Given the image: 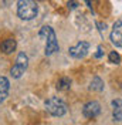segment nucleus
I'll list each match as a JSON object with an SVG mask.
<instances>
[{
	"instance_id": "0eeeda50",
	"label": "nucleus",
	"mask_w": 122,
	"mask_h": 125,
	"mask_svg": "<svg viewBox=\"0 0 122 125\" xmlns=\"http://www.w3.org/2000/svg\"><path fill=\"white\" fill-rule=\"evenodd\" d=\"M109 39L112 41V44L116 47H122V20H118L112 27Z\"/></svg>"
},
{
	"instance_id": "f257e3e1",
	"label": "nucleus",
	"mask_w": 122,
	"mask_h": 125,
	"mask_svg": "<svg viewBox=\"0 0 122 125\" xmlns=\"http://www.w3.org/2000/svg\"><path fill=\"white\" fill-rule=\"evenodd\" d=\"M37 6L33 0H19L17 1V16L21 20H33L37 16Z\"/></svg>"
},
{
	"instance_id": "6e6552de",
	"label": "nucleus",
	"mask_w": 122,
	"mask_h": 125,
	"mask_svg": "<svg viewBox=\"0 0 122 125\" xmlns=\"http://www.w3.org/2000/svg\"><path fill=\"white\" fill-rule=\"evenodd\" d=\"M112 117H114V121H118V122L122 121V100L119 98L112 101Z\"/></svg>"
},
{
	"instance_id": "423d86ee",
	"label": "nucleus",
	"mask_w": 122,
	"mask_h": 125,
	"mask_svg": "<svg viewBox=\"0 0 122 125\" xmlns=\"http://www.w3.org/2000/svg\"><path fill=\"white\" fill-rule=\"evenodd\" d=\"M82 114L85 118H95L101 114V104L98 101H90L87 102L82 108Z\"/></svg>"
},
{
	"instance_id": "f8f14e48",
	"label": "nucleus",
	"mask_w": 122,
	"mask_h": 125,
	"mask_svg": "<svg viewBox=\"0 0 122 125\" xmlns=\"http://www.w3.org/2000/svg\"><path fill=\"white\" fill-rule=\"evenodd\" d=\"M104 81L101 80L99 77H94L91 81V85H90V88H91L92 91H104Z\"/></svg>"
},
{
	"instance_id": "2eb2a0df",
	"label": "nucleus",
	"mask_w": 122,
	"mask_h": 125,
	"mask_svg": "<svg viewBox=\"0 0 122 125\" xmlns=\"http://www.w3.org/2000/svg\"><path fill=\"white\" fill-rule=\"evenodd\" d=\"M102 54H104V48L99 46L98 47V51H97V54H95V57H97V58H101V57H102Z\"/></svg>"
},
{
	"instance_id": "1a4fd4ad",
	"label": "nucleus",
	"mask_w": 122,
	"mask_h": 125,
	"mask_svg": "<svg viewBox=\"0 0 122 125\" xmlns=\"http://www.w3.org/2000/svg\"><path fill=\"white\" fill-rule=\"evenodd\" d=\"M9 90H10V83L6 77L0 75V104L7 98L9 95Z\"/></svg>"
},
{
	"instance_id": "7ed1b4c3",
	"label": "nucleus",
	"mask_w": 122,
	"mask_h": 125,
	"mask_svg": "<svg viewBox=\"0 0 122 125\" xmlns=\"http://www.w3.org/2000/svg\"><path fill=\"white\" fill-rule=\"evenodd\" d=\"M27 65H29V57L24 53H20L17 55V60H16V64L11 67L10 70V74L13 78H20L24 74V71L27 70Z\"/></svg>"
},
{
	"instance_id": "39448f33",
	"label": "nucleus",
	"mask_w": 122,
	"mask_h": 125,
	"mask_svg": "<svg viewBox=\"0 0 122 125\" xmlns=\"http://www.w3.org/2000/svg\"><path fill=\"white\" fill-rule=\"evenodd\" d=\"M46 55H51L54 54L55 51H58L60 50V46H58V41H57V37H55V33L54 30L50 27V30H48V34L46 36Z\"/></svg>"
},
{
	"instance_id": "9b49d317",
	"label": "nucleus",
	"mask_w": 122,
	"mask_h": 125,
	"mask_svg": "<svg viewBox=\"0 0 122 125\" xmlns=\"http://www.w3.org/2000/svg\"><path fill=\"white\" fill-rule=\"evenodd\" d=\"M70 87H71V80L67 77L60 78L58 83H57V90L58 91H67V90H70Z\"/></svg>"
},
{
	"instance_id": "f03ea898",
	"label": "nucleus",
	"mask_w": 122,
	"mask_h": 125,
	"mask_svg": "<svg viewBox=\"0 0 122 125\" xmlns=\"http://www.w3.org/2000/svg\"><path fill=\"white\" fill-rule=\"evenodd\" d=\"M46 109L53 115V117H62L67 112V105L58 97H50L46 101Z\"/></svg>"
},
{
	"instance_id": "dca6fc26",
	"label": "nucleus",
	"mask_w": 122,
	"mask_h": 125,
	"mask_svg": "<svg viewBox=\"0 0 122 125\" xmlns=\"http://www.w3.org/2000/svg\"><path fill=\"white\" fill-rule=\"evenodd\" d=\"M40 1H43V0H40Z\"/></svg>"
},
{
	"instance_id": "4468645a",
	"label": "nucleus",
	"mask_w": 122,
	"mask_h": 125,
	"mask_svg": "<svg viewBox=\"0 0 122 125\" xmlns=\"http://www.w3.org/2000/svg\"><path fill=\"white\" fill-rule=\"evenodd\" d=\"M77 6H78V1H77V0H71V1H68V9L70 10L77 9Z\"/></svg>"
},
{
	"instance_id": "ddd939ff",
	"label": "nucleus",
	"mask_w": 122,
	"mask_h": 125,
	"mask_svg": "<svg viewBox=\"0 0 122 125\" xmlns=\"http://www.w3.org/2000/svg\"><path fill=\"white\" fill-rule=\"evenodd\" d=\"M108 58H109V62H112V64H119L121 62V55L118 54L116 51H111Z\"/></svg>"
},
{
	"instance_id": "20e7f679",
	"label": "nucleus",
	"mask_w": 122,
	"mask_h": 125,
	"mask_svg": "<svg viewBox=\"0 0 122 125\" xmlns=\"http://www.w3.org/2000/svg\"><path fill=\"white\" fill-rule=\"evenodd\" d=\"M88 50H90V43L87 41H80L77 43L75 46L70 47L68 54L74 58H84L85 55L88 54Z\"/></svg>"
},
{
	"instance_id": "9d476101",
	"label": "nucleus",
	"mask_w": 122,
	"mask_h": 125,
	"mask_svg": "<svg viewBox=\"0 0 122 125\" xmlns=\"http://www.w3.org/2000/svg\"><path fill=\"white\" fill-rule=\"evenodd\" d=\"M17 47V43H16L14 39H6L1 44H0V50L4 53V54H11Z\"/></svg>"
}]
</instances>
